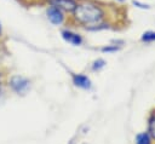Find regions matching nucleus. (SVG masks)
I'll use <instances>...</instances> for the list:
<instances>
[{
	"label": "nucleus",
	"mask_w": 155,
	"mask_h": 144,
	"mask_svg": "<svg viewBox=\"0 0 155 144\" xmlns=\"http://www.w3.org/2000/svg\"><path fill=\"white\" fill-rule=\"evenodd\" d=\"M0 34H1V25H0Z\"/></svg>",
	"instance_id": "13"
},
{
	"label": "nucleus",
	"mask_w": 155,
	"mask_h": 144,
	"mask_svg": "<svg viewBox=\"0 0 155 144\" xmlns=\"http://www.w3.org/2000/svg\"><path fill=\"white\" fill-rule=\"evenodd\" d=\"M133 5H138V7H140V8H148V7H149L148 5L140 4V2H138V1H133Z\"/></svg>",
	"instance_id": "12"
},
{
	"label": "nucleus",
	"mask_w": 155,
	"mask_h": 144,
	"mask_svg": "<svg viewBox=\"0 0 155 144\" xmlns=\"http://www.w3.org/2000/svg\"><path fill=\"white\" fill-rule=\"evenodd\" d=\"M50 1L53 6L64 11H74L78 6V2L75 0H50Z\"/></svg>",
	"instance_id": "4"
},
{
	"label": "nucleus",
	"mask_w": 155,
	"mask_h": 144,
	"mask_svg": "<svg viewBox=\"0 0 155 144\" xmlns=\"http://www.w3.org/2000/svg\"><path fill=\"white\" fill-rule=\"evenodd\" d=\"M10 85H11V87H12V90H13L15 92L23 94V93L27 92V90L29 88L30 82H29L28 79H25V77H23V76H19V75H16V76H13V77L11 79Z\"/></svg>",
	"instance_id": "2"
},
{
	"label": "nucleus",
	"mask_w": 155,
	"mask_h": 144,
	"mask_svg": "<svg viewBox=\"0 0 155 144\" xmlns=\"http://www.w3.org/2000/svg\"><path fill=\"white\" fill-rule=\"evenodd\" d=\"M73 15L78 23L93 27L101 23L104 16V12L98 5L93 2H85V4L78 5L76 8L73 11Z\"/></svg>",
	"instance_id": "1"
},
{
	"label": "nucleus",
	"mask_w": 155,
	"mask_h": 144,
	"mask_svg": "<svg viewBox=\"0 0 155 144\" xmlns=\"http://www.w3.org/2000/svg\"><path fill=\"white\" fill-rule=\"evenodd\" d=\"M73 82H74L75 86L80 87V88H84V90H88L91 87V80L86 75H82V74L73 75Z\"/></svg>",
	"instance_id": "6"
},
{
	"label": "nucleus",
	"mask_w": 155,
	"mask_h": 144,
	"mask_svg": "<svg viewBox=\"0 0 155 144\" xmlns=\"http://www.w3.org/2000/svg\"><path fill=\"white\" fill-rule=\"evenodd\" d=\"M117 50H119V47H116V46H114V47L107 46V47H103L102 48V52H114V51H117Z\"/></svg>",
	"instance_id": "11"
},
{
	"label": "nucleus",
	"mask_w": 155,
	"mask_h": 144,
	"mask_svg": "<svg viewBox=\"0 0 155 144\" xmlns=\"http://www.w3.org/2000/svg\"><path fill=\"white\" fill-rule=\"evenodd\" d=\"M136 144H153V138L148 132H142L136 136Z\"/></svg>",
	"instance_id": "7"
},
{
	"label": "nucleus",
	"mask_w": 155,
	"mask_h": 144,
	"mask_svg": "<svg viewBox=\"0 0 155 144\" xmlns=\"http://www.w3.org/2000/svg\"><path fill=\"white\" fill-rule=\"evenodd\" d=\"M147 132L150 134L153 140H155V111L151 113V115L148 119V131Z\"/></svg>",
	"instance_id": "8"
},
{
	"label": "nucleus",
	"mask_w": 155,
	"mask_h": 144,
	"mask_svg": "<svg viewBox=\"0 0 155 144\" xmlns=\"http://www.w3.org/2000/svg\"><path fill=\"white\" fill-rule=\"evenodd\" d=\"M62 36H63V39L65 41H68L69 44H71L74 46H79L82 42V38L79 34H76L74 31H70V30H63L62 31Z\"/></svg>",
	"instance_id": "5"
},
{
	"label": "nucleus",
	"mask_w": 155,
	"mask_h": 144,
	"mask_svg": "<svg viewBox=\"0 0 155 144\" xmlns=\"http://www.w3.org/2000/svg\"><path fill=\"white\" fill-rule=\"evenodd\" d=\"M104 65H105V62H104L103 59H97V61L93 62L92 69H93V70H99V69H102Z\"/></svg>",
	"instance_id": "10"
},
{
	"label": "nucleus",
	"mask_w": 155,
	"mask_h": 144,
	"mask_svg": "<svg viewBox=\"0 0 155 144\" xmlns=\"http://www.w3.org/2000/svg\"><path fill=\"white\" fill-rule=\"evenodd\" d=\"M47 18H48V21H50L52 24L58 25V24H61V23L63 22L64 16H63L61 8H58V7H56V6L52 5V6L48 7V10H47Z\"/></svg>",
	"instance_id": "3"
},
{
	"label": "nucleus",
	"mask_w": 155,
	"mask_h": 144,
	"mask_svg": "<svg viewBox=\"0 0 155 144\" xmlns=\"http://www.w3.org/2000/svg\"><path fill=\"white\" fill-rule=\"evenodd\" d=\"M121 1H124V0H121Z\"/></svg>",
	"instance_id": "14"
},
{
	"label": "nucleus",
	"mask_w": 155,
	"mask_h": 144,
	"mask_svg": "<svg viewBox=\"0 0 155 144\" xmlns=\"http://www.w3.org/2000/svg\"><path fill=\"white\" fill-rule=\"evenodd\" d=\"M142 41H144V42H153V41H155V31H151V30H149V31H145L143 35H142Z\"/></svg>",
	"instance_id": "9"
}]
</instances>
